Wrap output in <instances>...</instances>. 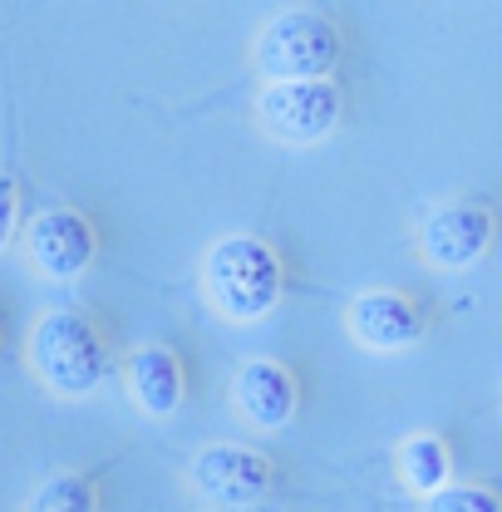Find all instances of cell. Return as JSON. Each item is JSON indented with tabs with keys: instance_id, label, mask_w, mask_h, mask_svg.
Here are the masks:
<instances>
[{
	"instance_id": "cell-1",
	"label": "cell",
	"mask_w": 502,
	"mask_h": 512,
	"mask_svg": "<svg viewBox=\"0 0 502 512\" xmlns=\"http://www.w3.org/2000/svg\"><path fill=\"white\" fill-rule=\"evenodd\" d=\"M25 355H30V370L40 375V384L64 394V399L94 394L109 380V365H114L109 340L99 335V325L89 316H79V311H64V306L35 320Z\"/></svg>"
},
{
	"instance_id": "cell-2",
	"label": "cell",
	"mask_w": 502,
	"mask_h": 512,
	"mask_svg": "<svg viewBox=\"0 0 502 512\" xmlns=\"http://www.w3.org/2000/svg\"><path fill=\"white\" fill-rule=\"evenodd\" d=\"M281 286H286L281 256L251 232L222 237L202 256V291L227 320H261L266 311H276Z\"/></svg>"
},
{
	"instance_id": "cell-3",
	"label": "cell",
	"mask_w": 502,
	"mask_h": 512,
	"mask_svg": "<svg viewBox=\"0 0 502 512\" xmlns=\"http://www.w3.org/2000/svg\"><path fill=\"white\" fill-rule=\"evenodd\" d=\"M256 64L271 84L325 79L340 64V30L320 10H281L256 35Z\"/></svg>"
},
{
	"instance_id": "cell-4",
	"label": "cell",
	"mask_w": 502,
	"mask_h": 512,
	"mask_svg": "<svg viewBox=\"0 0 502 512\" xmlns=\"http://www.w3.org/2000/svg\"><path fill=\"white\" fill-rule=\"evenodd\" d=\"M192 493L217 512H251L266 503L276 473L266 463V453H256L251 444H207L197 448L188 468Z\"/></svg>"
},
{
	"instance_id": "cell-5",
	"label": "cell",
	"mask_w": 502,
	"mask_h": 512,
	"mask_svg": "<svg viewBox=\"0 0 502 512\" xmlns=\"http://www.w3.org/2000/svg\"><path fill=\"white\" fill-rule=\"evenodd\" d=\"M261 128L276 143H320L340 124V89L330 79H301V84H266L261 89Z\"/></svg>"
},
{
	"instance_id": "cell-6",
	"label": "cell",
	"mask_w": 502,
	"mask_h": 512,
	"mask_svg": "<svg viewBox=\"0 0 502 512\" xmlns=\"http://www.w3.org/2000/svg\"><path fill=\"white\" fill-rule=\"evenodd\" d=\"M488 242H493V212L483 202H443L419 222V252L448 271L473 266L488 252Z\"/></svg>"
},
{
	"instance_id": "cell-7",
	"label": "cell",
	"mask_w": 502,
	"mask_h": 512,
	"mask_svg": "<svg viewBox=\"0 0 502 512\" xmlns=\"http://www.w3.org/2000/svg\"><path fill=\"white\" fill-rule=\"evenodd\" d=\"M25 252H30L40 276L69 281V276H79V271L94 261V227H89V217H79L74 207H50V212L30 217Z\"/></svg>"
},
{
	"instance_id": "cell-8",
	"label": "cell",
	"mask_w": 502,
	"mask_h": 512,
	"mask_svg": "<svg viewBox=\"0 0 502 512\" xmlns=\"http://www.w3.org/2000/svg\"><path fill=\"white\" fill-rule=\"evenodd\" d=\"M345 325L365 350H409L424 335V311L399 291H360L345 311Z\"/></svg>"
},
{
	"instance_id": "cell-9",
	"label": "cell",
	"mask_w": 502,
	"mask_h": 512,
	"mask_svg": "<svg viewBox=\"0 0 502 512\" xmlns=\"http://www.w3.org/2000/svg\"><path fill=\"white\" fill-rule=\"evenodd\" d=\"M232 404L237 414L251 419L256 429H286L296 404H301V389H296V375L276 360H247L232 380Z\"/></svg>"
},
{
	"instance_id": "cell-10",
	"label": "cell",
	"mask_w": 502,
	"mask_h": 512,
	"mask_svg": "<svg viewBox=\"0 0 502 512\" xmlns=\"http://www.w3.org/2000/svg\"><path fill=\"white\" fill-rule=\"evenodd\" d=\"M124 380L143 414H153V419L178 414V404H183V360L168 345H138L128 355Z\"/></svg>"
},
{
	"instance_id": "cell-11",
	"label": "cell",
	"mask_w": 502,
	"mask_h": 512,
	"mask_svg": "<svg viewBox=\"0 0 502 512\" xmlns=\"http://www.w3.org/2000/svg\"><path fill=\"white\" fill-rule=\"evenodd\" d=\"M394 468H399V483L409 493H439L448 483V468H453V453L443 444L439 434H409L399 453H394Z\"/></svg>"
},
{
	"instance_id": "cell-12",
	"label": "cell",
	"mask_w": 502,
	"mask_h": 512,
	"mask_svg": "<svg viewBox=\"0 0 502 512\" xmlns=\"http://www.w3.org/2000/svg\"><path fill=\"white\" fill-rule=\"evenodd\" d=\"M94 508H99V493H94V483L84 473H55V478H45L30 493V503H25V512H94Z\"/></svg>"
},
{
	"instance_id": "cell-13",
	"label": "cell",
	"mask_w": 502,
	"mask_h": 512,
	"mask_svg": "<svg viewBox=\"0 0 502 512\" xmlns=\"http://www.w3.org/2000/svg\"><path fill=\"white\" fill-rule=\"evenodd\" d=\"M424 512H502V503L483 483H443L439 493L424 498Z\"/></svg>"
},
{
	"instance_id": "cell-14",
	"label": "cell",
	"mask_w": 502,
	"mask_h": 512,
	"mask_svg": "<svg viewBox=\"0 0 502 512\" xmlns=\"http://www.w3.org/2000/svg\"><path fill=\"white\" fill-rule=\"evenodd\" d=\"M15 217H20V188H15V178L0 173V252L15 237Z\"/></svg>"
}]
</instances>
